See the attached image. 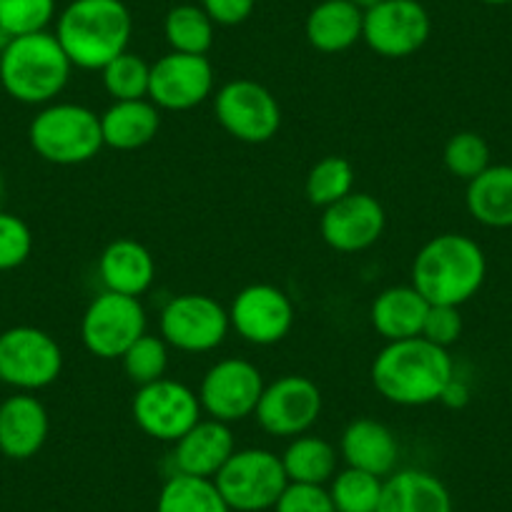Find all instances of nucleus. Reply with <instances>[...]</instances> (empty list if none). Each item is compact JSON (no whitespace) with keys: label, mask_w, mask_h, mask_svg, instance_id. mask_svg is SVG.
Returning <instances> with one entry per match:
<instances>
[{"label":"nucleus","mask_w":512,"mask_h":512,"mask_svg":"<svg viewBox=\"0 0 512 512\" xmlns=\"http://www.w3.org/2000/svg\"><path fill=\"white\" fill-rule=\"evenodd\" d=\"M455 377L450 352L425 337L387 342L372 362L374 390L392 405L425 407L440 402Z\"/></svg>","instance_id":"1"},{"label":"nucleus","mask_w":512,"mask_h":512,"mask_svg":"<svg viewBox=\"0 0 512 512\" xmlns=\"http://www.w3.org/2000/svg\"><path fill=\"white\" fill-rule=\"evenodd\" d=\"M134 18L123 0H71L56 18V38L73 68L103 71L128 51Z\"/></svg>","instance_id":"2"},{"label":"nucleus","mask_w":512,"mask_h":512,"mask_svg":"<svg viewBox=\"0 0 512 512\" xmlns=\"http://www.w3.org/2000/svg\"><path fill=\"white\" fill-rule=\"evenodd\" d=\"M487 277L482 246L465 234H437L417 251L412 287L430 304L462 307L480 292Z\"/></svg>","instance_id":"3"},{"label":"nucleus","mask_w":512,"mask_h":512,"mask_svg":"<svg viewBox=\"0 0 512 512\" xmlns=\"http://www.w3.org/2000/svg\"><path fill=\"white\" fill-rule=\"evenodd\" d=\"M71 61L56 33H31L13 38L0 53V86L13 101L26 106H48L56 101L71 78Z\"/></svg>","instance_id":"4"},{"label":"nucleus","mask_w":512,"mask_h":512,"mask_svg":"<svg viewBox=\"0 0 512 512\" xmlns=\"http://www.w3.org/2000/svg\"><path fill=\"white\" fill-rule=\"evenodd\" d=\"M31 149L56 166H78L96 159L103 149L101 116L81 103H48L28 126Z\"/></svg>","instance_id":"5"},{"label":"nucleus","mask_w":512,"mask_h":512,"mask_svg":"<svg viewBox=\"0 0 512 512\" xmlns=\"http://www.w3.org/2000/svg\"><path fill=\"white\" fill-rule=\"evenodd\" d=\"M214 482L231 512H264L274 510L289 477L282 455L264 447H244L229 457Z\"/></svg>","instance_id":"6"},{"label":"nucleus","mask_w":512,"mask_h":512,"mask_svg":"<svg viewBox=\"0 0 512 512\" xmlns=\"http://www.w3.org/2000/svg\"><path fill=\"white\" fill-rule=\"evenodd\" d=\"M63 349L48 332L28 324L0 332V384L18 392L46 390L61 377Z\"/></svg>","instance_id":"7"},{"label":"nucleus","mask_w":512,"mask_h":512,"mask_svg":"<svg viewBox=\"0 0 512 512\" xmlns=\"http://www.w3.org/2000/svg\"><path fill=\"white\" fill-rule=\"evenodd\" d=\"M214 116L226 134L241 144H267L282 128L277 96L251 78H236L214 93Z\"/></svg>","instance_id":"8"},{"label":"nucleus","mask_w":512,"mask_h":512,"mask_svg":"<svg viewBox=\"0 0 512 512\" xmlns=\"http://www.w3.org/2000/svg\"><path fill=\"white\" fill-rule=\"evenodd\" d=\"M229 329V309L209 294H179L166 302L159 317L161 339L186 354H204L221 347Z\"/></svg>","instance_id":"9"},{"label":"nucleus","mask_w":512,"mask_h":512,"mask_svg":"<svg viewBox=\"0 0 512 512\" xmlns=\"http://www.w3.org/2000/svg\"><path fill=\"white\" fill-rule=\"evenodd\" d=\"M264 387H267L264 374L254 362L229 357L206 369L196 395L206 417L234 425L246 417H254Z\"/></svg>","instance_id":"10"},{"label":"nucleus","mask_w":512,"mask_h":512,"mask_svg":"<svg viewBox=\"0 0 512 512\" xmlns=\"http://www.w3.org/2000/svg\"><path fill=\"white\" fill-rule=\"evenodd\" d=\"M146 334V309L136 297L106 292L91 299L81 319L83 347L98 359H121Z\"/></svg>","instance_id":"11"},{"label":"nucleus","mask_w":512,"mask_h":512,"mask_svg":"<svg viewBox=\"0 0 512 512\" xmlns=\"http://www.w3.org/2000/svg\"><path fill=\"white\" fill-rule=\"evenodd\" d=\"M131 415H134L136 427L151 440L174 445L201 420L204 410H201L199 395L191 387L176 379L161 377L136 390Z\"/></svg>","instance_id":"12"},{"label":"nucleus","mask_w":512,"mask_h":512,"mask_svg":"<svg viewBox=\"0 0 512 512\" xmlns=\"http://www.w3.org/2000/svg\"><path fill=\"white\" fill-rule=\"evenodd\" d=\"M322 405V390L317 382L304 374H284L264 387L254 417L267 435L294 440L317 425Z\"/></svg>","instance_id":"13"},{"label":"nucleus","mask_w":512,"mask_h":512,"mask_svg":"<svg viewBox=\"0 0 512 512\" xmlns=\"http://www.w3.org/2000/svg\"><path fill=\"white\" fill-rule=\"evenodd\" d=\"M432 21L420 0H379L364 11L362 41L382 58L415 56L427 43Z\"/></svg>","instance_id":"14"},{"label":"nucleus","mask_w":512,"mask_h":512,"mask_svg":"<svg viewBox=\"0 0 512 512\" xmlns=\"http://www.w3.org/2000/svg\"><path fill=\"white\" fill-rule=\"evenodd\" d=\"M294 304L274 284H249L229 307L231 329L254 347L279 344L294 327Z\"/></svg>","instance_id":"15"},{"label":"nucleus","mask_w":512,"mask_h":512,"mask_svg":"<svg viewBox=\"0 0 512 512\" xmlns=\"http://www.w3.org/2000/svg\"><path fill=\"white\" fill-rule=\"evenodd\" d=\"M214 96V68L206 56L169 51L151 63L149 101L159 111H191Z\"/></svg>","instance_id":"16"},{"label":"nucleus","mask_w":512,"mask_h":512,"mask_svg":"<svg viewBox=\"0 0 512 512\" xmlns=\"http://www.w3.org/2000/svg\"><path fill=\"white\" fill-rule=\"evenodd\" d=\"M387 226L384 206L364 191H352L337 204L322 209L319 231L324 244L342 254H357L379 241Z\"/></svg>","instance_id":"17"},{"label":"nucleus","mask_w":512,"mask_h":512,"mask_svg":"<svg viewBox=\"0 0 512 512\" xmlns=\"http://www.w3.org/2000/svg\"><path fill=\"white\" fill-rule=\"evenodd\" d=\"M51 432L46 405L33 392H16L0 402V452L11 460H31Z\"/></svg>","instance_id":"18"},{"label":"nucleus","mask_w":512,"mask_h":512,"mask_svg":"<svg viewBox=\"0 0 512 512\" xmlns=\"http://www.w3.org/2000/svg\"><path fill=\"white\" fill-rule=\"evenodd\" d=\"M236 452V440L231 425L211 417H201L181 440L174 442V472L214 480L221 467Z\"/></svg>","instance_id":"19"},{"label":"nucleus","mask_w":512,"mask_h":512,"mask_svg":"<svg viewBox=\"0 0 512 512\" xmlns=\"http://www.w3.org/2000/svg\"><path fill=\"white\" fill-rule=\"evenodd\" d=\"M339 455L347 467L369 472L377 477H390L400 462V442L387 425L369 417L352 420L339 440Z\"/></svg>","instance_id":"20"},{"label":"nucleus","mask_w":512,"mask_h":512,"mask_svg":"<svg viewBox=\"0 0 512 512\" xmlns=\"http://www.w3.org/2000/svg\"><path fill=\"white\" fill-rule=\"evenodd\" d=\"M98 277L106 292L139 299L156 279L154 254L136 239L111 241L98 256Z\"/></svg>","instance_id":"21"},{"label":"nucleus","mask_w":512,"mask_h":512,"mask_svg":"<svg viewBox=\"0 0 512 512\" xmlns=\"http://www.w3.org/2000/svg\"><path fill=\"white\" fill-rule=\"evenodd\" d=\"M427 312L430 302L412 284H400V287L382 289L374 297L369 319L384 342H400V339L420 337Z\"/></svg>","instance_id":"22"},{"label":"nucleus","mask_w":512,"mask_h":512,"mask_svg":"<svg viewBox=\"0 0 512 512\" xmlns=\"http://www.w3.org/2000/svg\"><path fill=\"white\" fill-rule=\"evenodd\" d=\"M377 512H452V497L432 472L395 470L384 477Z\"/></svg>","instance_id":"23"},{"label":"nucleus","mask_w":512,"mask_h":512,"mask_svg":"<svg viewBox=\"0 0 512 512\" xmlns=\"http://www.w3.org/2000/svg\"><path fill=\"white\" fill-rule=\"evenodd\" d=\"M161 131V111L149 98L113 101L101 113L103 146L113 151H139Z\"/></svg>","instance_id":"24"},{"label":"nucleus","mask_w":512,"mask_h":512,"mask_svg":"<svg viewBox=\"0 0 512 512\" xmlns=\"http://www.w3.org/2000/svg\"><path fill=\"white\" fill-rule=\"evenodd\" d=\"M364 11L352 0H322L309 11L304 36L319 53H344L362 41Z\"/></svg>","instance_id":"25"},{"label":"nucleus","mask_w":512,"mask_h":512,"mask_svg":"<svg viewBox=\"0 0 512 512\" xmlns=\"http://www.w3.org/2000/svg\"><path fill=\"white\" fill-rule=\"evenodd\" d=\"M467 211L490 229L512 226V166H487L480 176L467 181Z\"/></svg>","instance_id":"26"},{"label":"nucleus","mask_w":512,"mask_h":512,"mask_svg":"<svg viewBox=\"0 0 512 512\" xmlns=\"http://www.w3.org/2000/svg\"><path fill=\"white\" fill-rule=\"evenodd\" d=\"M282 465L289 482L302 485H329L337 475L339 455L337 447L329 440L317 435H299L289 440L287 450L282 452Z\"/></svg>","instance_id":"27"},{"label":"nucleus","mask_w":512,"mask_h":512,"mask_svg":"<svg viewBox=\"0 0 512 512\" xmlns=\"http://www.w3.org/2000/svg\"><path fill=\"white\" fill-rule=\"evenodd\" d=\"M156 512H231L209 477L174 472L156 497Z\"/></svg>","instance_id":"28"},{"label":"nucleus","mask_w":512,"mask_h":512,"mask_svg":"<svg viewBox=\"0 0 512 512\" xmlns=\"http://www.w3.org/2000/svg\"><path fill=\"white\" fill-rule=\"evenodd\" d=\"M214 21L201 6H174L164 18V36L171 51L206 56L214 46Z\"/></svg>","instance_id":"29"},{"label":"nucleus","mask_w":512,"mask_h":512,"mask_svg":"<svg viewBox=\"0 0 512 512\" xmlns=\"http://www.w3.org/2000/svg\"><path fill=\"white\" fill-rule=\"evenodd\" d=\"M354 191V166L344 156H324L309 169L304 194L312 206L327 209Z\"/></svg>","instance_id":"30"},{"label":"nucleus","mask_w":512,"mask_h":512,"mask_svg":"<svg viewBox=\"0 0 512 512\" xmlns=\"http://www.w3.org/2000/svg\"><path fill=\"white\" fill-rule=\"evenodd\" d=\"M382 485V477L344 467L337 470L327 490L337 512H377Z\"/></svg>","instance_id":"31"},{"label":"nucleus","mask_w":512,"mask_h":512,"mask_svg":"<svg viewBox=\"0 0 512 512\" xmlns=\"http://www.w3.org/2000/svg\"><path fill=\"white\" fill-rule=\"evenodd\" d=\"M103 88L113 101H139L149 98L151 63H146L139 53H121L101 71Z\"/></svg>","instance_id":"32"},{"label":"nucleus","mask_w":512,"mask_h":512,"mask_svg":"<svg viewBox=\"0 0 512 512\" xmlns=\"http://www.w3.org/2000/svg\"><path fill=\"white\" fill-rule=\"evenodd\" d=\"M169 344L161 339V334L146 332L144 337L136 339L131 347L123 352L121 367L136 387H144V384L156 382V379L166 377V369H169Z\"/></svg>","instance_id":"33"},{"label":"nucleus","mask_w":512,"mask_h":512,"mask_svg":"<svg viewBox=\"0 0 512 512\" xmlns=\"http://www.w3.org/2000/svg\"><path fill=\"white\" fill-rule=\"evenodd\" d=\"M56 18V0H0V28L11 38L48 31Z\"/></svg>","instance_id":"34"},{"label":"nucleus","mask_w":512,"mask_h":512,"mask_svg":"<svg viewBox=\"0 0 512 512\" xmlns=\"http://www.w3.org/2000/svg\"><path fill=\"white\" fill-rule=\"evenodd\" d=\"M442 161L452 176L472 181L490 166V146L475 131H460L445 144Z\"/></svg>","instance_id":"35"},{"label":"nucleus","mask_w":512,"mask_h":512,"mask_svg":"<svg viewBox=\"0 0 512 512\" xmlns=\"http://www.w3.org/2000/svg\"><path fill=\"white\" fill-rule=\"evenodd\" d=\"M33 251V231L21 216L0 209V272L23 267Z\"/></svg>","instance_id":"36"},{"label":"nucleus","mask_w":512,"mask_h":512,"mask_svg":"<svg viewBox=\"0 0 512 512\" xmlns=\"http://www.w3.org/2000/svg\"><path fill=\"white\" fill-rule=\"evenodd\" d=\"M274 512H337L327 485H302L289 482L274 505Z\"/></svg>","instance_id":"37"},{"label":"nucleus","mask_w":512,"mask_h":512,"mask_svg":"<svg viewBox=\"0 0 512 512\" xmlns=\"http://www.w3.org/2000/svg\"><path fill=\"white\" fill-rule=\"evenodd\" d=\"M460 334H462L460 307H447V304H430V312H427L425 327H422L420 337H425L427 342L437 344V347L450 349L452 344L460 339Z\"/></svg>","instance_id":"38"},{"label":"nucleus","mask_w":512,"mask_h":512,"mask_svg":"<svg viewBox=\"0 0 512 512\" xmlns=\"http://www.w3.org/2000/svg\"><path fill=\"white\" fill-rule=\"evenodd\" d=\"M256 0H201V8L214 26H239L254 13Z\"/></svg>","instance_id":"39"},{"label":"nucleus","mask_w":512,"mask_h":512,"mask_svg":"<svg viewBox=\"0 0 512 512\" xmlns=\"http://www.w3.org/2000/svg\"><path fill=\"white\" fill-rule=\"evenodd\" d=\"M467 400H470V390H467V384L462 379L452 377V382L447 384L445 392H442L440 402H445L447 407H465Z\"/></svg>","instance_id":"40"},{"label":"nucleus","mask_w":512,"mask_h":512,"mask_svg":"<svg viewBox=\"0 0 512 512\" xmlns=\"http://www.w3.org/2000/svg\"><path fill=\"white\" fill-rule=\"evenodd\" d=\"M352 3L359 8V11H369V8L377 6L379 0H352Z\"/></svg>","instance_id":"41"},{"label":"nucleus","mask_w":512,"mask_h":512,"mask_svg":"<svg viewBox=\"0 0 512 512\" xmlns=\"http://www.w3.org/2000/svg\"><path fill=\"white\" fill-rule=\"evenodd\" d=\"M11 41H13V38L8 36V33L3 31V28H0V53L6 51V46H8V43H11Z\"/></svg>","instance_id":"42"},{"label":"nucleus","mask_w":512,"mask_h":512,"mask_svg":"<svg viewBox=\"0 0 512 512\" xmlns=\"http://www.w3.org/2000/svg\"><path fill=\"white\" fill-rule=\"evenodd\" d=\"M482 3H487V6H505L510 0H482Z\"/></svg>","instance_id":"43"},{"label":"nucleus","mask_w":512,"mask_h":512,"mask_svg":"<svg viewBox=\"0 0 512 512\" xmlns=\"http://www.w3.org/2000/svg\"><path fill=\"white\" fill-rule=\"evenodd\" d=\"M3 196H6V184H3V176H0V204H3Z\"/></svg>","instance_id":"44"},{"label":"nucleus","mask_w":512,"mask_h":512,"mask_svg":"<svg viewBox=\"0 0 512 512\" xmlns=\"http://www.w3.org/2000/svg\"><path fill=\"white\" fill-rule=\"evenodd\" d=\"M510 392H512V384H510Z\"/></svg>","instance_id":"45"}]
</instances>
